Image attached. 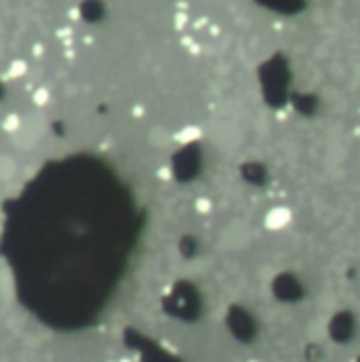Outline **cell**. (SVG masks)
<instances>
[{
    "label": "cell",
    "instance_id": "obj_2",
    "mask_svg": "<svg viewBox=\"0 0 360 362\" xmlns=\"http://www.w3.org/2000/svg\"><path fill=\"white\" fill-rule=\"evenodd\" d=\"M247 238H249V230H247V226H240V224L225 228L221 234V242H223V246H227V250L240 248L247 242Z\"/></svg>",
    "mask_w": 360,
    "mask_h": 362
},
{
    "label": "cell",
    "instance_id": "obj_1",
    "mask_svg": "<svg viewBox=\"0 0 360 362\" xmlns=\"http://www.w3.org/2000/svg\"><path fill=\"white\" fill-rule=\"evenodd\" d=\"M293 224V211L286 204L272 206L264 217V228L268 232H282Z\"/></svg>",
    "mask_w": 360,
    "mask_h": 362
},
{
    "label": "cell",
    "instance_id": "obj_4",
    "mask_svg": "<svg viewBox=\"0 0 360 362\" xmlns=\"http://www.w3.org/2000/svg\"><path fill=\"white\" fill-rule=\"evenodd\" d=\"M194 211L198 213V215H211L213 213V200L209 198V196H198L196 200H194Z\"/></svg>",
    "mask_w": 360,
    "mask_h": 362
},
{
    "label": "cell",
    "instance_id": "obj_3",
    "mask_svg": "<svg viewBox=\"0 0 360 362\" xmlns=\"http://www.w3.org/2000/svg\"><path fill=\"white\" fill-rule=\"evenodd\" d=\"M200 139H203V129L198 124H185V127H181L173 135V141H177L179 146H190V143L200 141Z\"/></svg>",
    "mask_w": 360,
    "mask_h": 362
}]
</instances>
